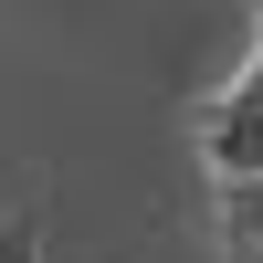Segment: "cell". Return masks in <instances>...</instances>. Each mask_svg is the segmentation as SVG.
Wrapping results in <instances>:
<instances>
[{
  "label": "cell",
  "mask_w": 263,
  "mask_h": 263,
  "mask_svg": "<svg viewBox=\"0 0 263 263\" xmlns=\"http://www.w3.org/2000/svg\"><path fill=\"white\" fill-rule=\"evenodd\" d=\"M200 158L221 179H263V0H253V63L200 105Z\"/></svg>",
  "instance_id": "6da1fadb"
},
{
  "label": "cell",
  "mask_w": 263,
  "mask_h": 263,
  "mask_svg": "<svg viewBox=\"0 0 263 263\" xmlns=\"http://www.w3.org/2000/svg\"><path fill=\"white\" fill-rule=\"evenodd\" d=\"M263 242V179H221V253Z\"/></svg>",
  "instance_id": "7a4b0ae2"
},
{
  "label": "cell",
  "mask_w": 263,
  "mask_h": 263,
  "mask_svg": "<svg viewBox=\"0 0 263 263\" xmlns=\"http://www.w3.org/2000/svg\"><path fill=\"white\" fill-rule=\"evenodd\" d=\"M0 263H42V232L32 221H0Z\"/></svg>",
  "instance_id": "3957f363"
},
{
  "label": "cell",
  "mask_w": 263,
  "mask_h": 263,
  "mask_svg": "<svg viewBox=\"0 0 263 263\" xmlns=\"http://www.w3.org/2000/svg\"><path fill=\"white\" fill-rule=\"evenodd\" d=\"M232 263H263V242H253V253H232Z\"/></svg>",
  "instance_id": "277c9868"
}]
</instances>
